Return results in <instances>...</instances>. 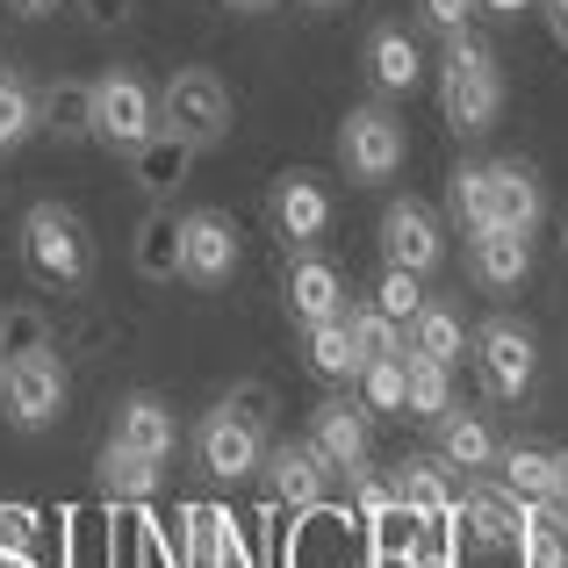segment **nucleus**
<instances>
[{
  "label": "nucleus",
  "mask_w": 568,
  "mask_h": 568,
  "mask_svg": "<svg viewBox=\"0 0 568 568\" xmlns=\"http://www.w3.org/2000/svg\"><path fill=\"white\" fill-rule=\"evenodd\" d=\"M37 555V511L29 504H0V561Z\"/></svg>",
  "instance_id": "obj_37"
},
{
  "label": "nucleus",
  "mask_w": 568,
  "mask_h": 568,
  "mask_svg": "<svg viewBox=\"0 0 568 568\" xmlns=\"http://www.w3.org/2000/svg\"><path fill=\"white\" fill-rule=\"evenodd\" d=\"M237 274V223L223 209H187L181 216V281L223 288Z\"/></svg>",
  "instance_id": "obj_9"
},
{
  "label": "nucleus",
  "mask_w": 568,
  "mask_h": 568,
  "mask_svg": "<svg viewBox=\"0 0 568 568\" xmlns=\"http://www.w3.org/2000/svg\"><path fill=\"white\" fill-rule=\"evenodd\" d=\"M37 123L51 130L58 144H87L94 138V80H58L51 94L37 101Z\"/></svg>",
  "instance_id": "obj_25"
},
{
  "label": "nucleus",
  "mask_w": 568,
  "mask_h": 568,
  "mask_svg": "<svg viewBox=\"0 0 568 568\" xmlns=\"http://www.w3.org/2000/svg\"><path fill=\"white\" fill-rule=\"evenodd\" d=\"M159 130V101L138 72H101L94 80V138L115 144V152H138Z\"/></svg>",
  "instance_id": "obj_7"
},
{
  "label": "nucleus",
  "mask_w": 568,
  "mask_h": 568,
  "mask_svg": "<svg viewBox=\"0 0 568 568\" xmlns=\"http://www.w3.org/2000/svg\"><path fill=\"white\" fill-rule=\"evenodd\" d=\"M375 568H410V561H403V555H375Z\"/></svg>",
  "instance_id": "obj_47"
},
{
  "label": "nucleus",
  "mask_w": 568,
  "mask_h": 568,
  "mask_svg": "<svg viewBox=\"0 0 568 568\" xmlns=\"http://www.w3.org/2000/svg\"><path fill=\"white\" fill-rule=\"evenodd\" d=\"M361 403L375 417H403V353H382L361 367Z\"/></svg>",
  "instance_id": "obj_32"
},
{
  "label": "nucleus",
  "mask_w": 568,
  "mask_h": 568,
  "mask_svg": "<svg viewBox=\"0 0 568 568\" xmlns=\"http://www.w3.org/2000/svg\"><path fill=\"white\" fill-rule=\"evenodd\" d=\"M446 410H454V367H446V361H425V353L403 346V417L439 425Z\"/></svg>",
  "instance_id": "obj_24"
},
{
  "label": "nucleus",
  "mask_w": 568,
  "mask_h": 568,
  "mask_svg": "<svg viewBox=\"0 0 568 568\" xmlns=\"http://www.w3.org/2000/svg\"><path fill=\"white\" fill-rule=\"evenodd\" d=\"M72 375L58 353H29V361H0V410H8L14 432H43L65 417Z\"/></svg>",
  "instance_id": "obj_5"
},
{
  "label": "nucleus",
  "mask_w": 568,
  "mask_h": 568,
  "mask_svg": "<svg viewBox=\"0 0 568 568\" xmlns=\"http://www.w3.org/2000/svg\"><path fill=\"white\" fill-rule=\"evenodd\" d=\"M388 483H396V504H410L425 526H446V511H454V497H460V489H454V468H446L439 454H410L396 475H388Z\"/></svg>",
  "instance_id": "obj_20"
},
{
  "label": "nucleus",
  "mask_w": 568,
  "mask_h": 568,
  "mask_svg": "<svg viewBox=\"0 0 568 568\" xmlns=\"http://www.w3.org/2000/svg\"><path fill=\"white\" fill-rule=\"evenodd\" d=\"M187 173H194V144L173 138V130H152V138L130 152V181L152 194V202H173V194L187 187Z\"/></svg>",
  "instance_id": "obj_17"
},
{
  "label": "nucleus",
  "mask_w": 568,
  "mask_h": 568,
  "mask_svg": "<svg viewBox=\"0 0 568 568\" xmlns=\"http://www.w3.org/2000/svg\"><path fill=\"white\" fill-rule=\"evenodd\" d=\"M403 346L410 353H425V361H446V367H460V353H468V324H460V310H446V303H425L410 324H403Z\"/></svg>",
  "instance_id": "obj_28"
},
{
  "label": "nucleus",
  "mask_w": 568,
  "mask_h": 568,
  "mask_svg": "<svg viewBox=\"0 0 568 568\" xmlns=\"http://www.w3.org/2000/svg\"><path fill=\"white\" fill-rule=\"evenodd\" d=\"M346 332H353V346H361V361H382V353H403V324H396V317H382L375 303H361V310L346 303Z\"/></svg>",
  "instance_id": "obj_33"
},
{
  "label": "nucleus",
  "mask_w": 568,
  "mask_h": 568,
  "mask_svg": "<svg viewBox=\"0 0 568 568\" xmlns=\"http://www.w3.org/2000/svg\"><path fill=\"white\" fill-rule=\"evenodd\" d=\"M532 8L547 14V29H555V43H568V0H532Z\"/></svg>",
  "instance_id": "obj_42"
},
{
  "label": "nucleus",
  "mask_w": 568,
  "mask_h": 568,
  "mask_svg": "<svg viewBox=\"0 0 568 568\" xmlns=\"http://www.w3.org/2000/svg\"><path fill=\"white\" fill-rule=\"evenodd\" d=\"M439 115L454 138H489L504 115V72H497V51L475 43L468 29H454L439 51Z\"/></svg>",
  "instance_id": "obj_1"
},
{
  "label": "nucleus",
  "mask_w": 568,
  "mask_h": 568,
  "mask_svg": "<svg viewBox=\"0 0 568 568\" xmlns=\"http://www.w3.org/2000/svg\"><path fill=\"white\" fill-rule=\"evenodd\" d=\"M310 8H338V0H310Z\"/></svg>",
  "instance_id": "obj_48"
},
{
  "label": "nucleus",
  "mask_w": 568,
  "mask_h": 568,
  "mask_svg": "<svg viewBox=\"0 0 568 568\" xmlns=\"http://www.w3.org/2000/svg\"><path fill=\"white\" fill-rule=\"evenodd\" d=\"M223 403H231L237 417H252V425H266V417H274V382H231Z\"/></svg>",
  "instance_id": "obj_38"
},
{
  "label": "nucleus",
  "mask_w": 568,
  "mask_h": 568,
  "mask_svg": "<svg viewBox=\"0 0 568 568\" xmlns=\"http://www.w3.org/2000/svg\"><path fill=\"white\" fill-rule=\"evenodd\" d=\"M130 266H138L144 281H173L181 274V216H173L166 202L138 216V231H130Z\"/></svg>",
  "instance_id": "obj_22"
},
{
  "label": "nucleus",
  "mask_w": 568,
  "mask_h": 568,
  "mask_svg": "<svg viewBox=\"0 0 568 568\" xmlns=\"http://www.w3.org/2000/svg\"><path fill=\"white\" fill-rule=\"evenodd\" d=\"M274 231H281V245H295V252L324 245V231H332V187H324L317 173H281V187H274Z\"/></svg>",
  "instance_id": "obj_13"
},
{
  "label": "nucleus",
  "mask_w": 568,
  "mask_h": 568,
  "mask_svg": "<svg viewBox=\"0 0 568 568\" xmlns=\"http://www.w3.org/2000/svg\"><path fill=\"white\" fill-rule=\"evenodd\" d=\"M468 353H475V375H483V388L497 403H518L532 388V375H540V346H532V332L511 324V317H489L483 332L468 338Z\"/></svg>",
  "instance_id": "obj_6"
},
{
  "label": "nucleus",
  "mask_w": 568,
  "mask_h": 568,
  "mask_svg": "<svg viewBox=\"0 0 568 568\" xmlns=\"http://www.w3.org/2000/svg\"><path fill=\"white\" fill-rule=\"evenodd\" d=\"M382 260H388V266H403V274H417V281H425L432 266L446 260L439 216H432L425 202H410V194H403V202H388V209H382Z\"/></svg>",
  "instance_id": "obj_10"
},
{
  "label": "nucleus",
  "mask_w": 568,
  "mask_h": 568,
  "mask_svg": "<svg viewBox=\"0 0 568 568\" xmlns=\"http://www.w3.org/2000/svg\"><path fill=\"white\" fill-rule=\"evenodd\" d=\"M460 526H468L475 547H511L518 540V497L504 483H475L468 475V489H460L454 511H446V532H460Z\"/></svg>",
  "instance_id": "obj_15"
},
{
  "label": "nucleus",
  "mask_w": 568,
  "mask_h": 568,
  "mask_svg": "<svg viewBox=\"0 0 568 568\" xmlns=\"http://www.w3.org/2000/svg\"><path fill=\"white\" fill-rule=\"evenodd\" d=\"M94 483H101V504H115V511H138V504H152L159 497V460H144V454H130V446H101V460H94Z\"/></svg>",
  "instance_id": "obj_21"
},
{
  "label": "nucleus",
  "mask_w": 568,
  "mask_h": 568,
  "mask_svg": "<svg viewBox=\"0 0 568 568\" xmlns=\"http://www.w3.org/2000/svg\"><path fill=\"white\" fill-rule=\"evenodd\" d=\"M237 123V101L231 87H223V72L209 65H187L166 80V94H159V130H173V138H187L194 152H209V144H223Z\"/></svg>",
  "instance_id": "obj_3"
},
{
  "label": "nucleus",
  "mask_w": 568,
  "mask_h": 568,
  "mask_svg": "<svg viewBox=\"0 0 568 568\" xmlns=\"http://www.w3.org/2000/svg\"><path fill=\"white\" fill-rule=\"evenodd\" d=\"M0 568H43L37 555H14V561H0Z\"/></svg>",
  "instance_id": "obj_45"
},
{
  "label": "nucleus",
  "mask_w": 568,
  "mask_h": 568,
  "mask_svg": "<svg viewBox=\"0 0 568 568\" xmlns=\"http://www.w3.org/2000/svg\"><path fill=\"white\" fill-rule=\"evenodd\" d=\"M388 504H396V483H388V475H367V468L353 475V511H346L353 526H375Z\"/></svg>",
  "instance_id": "obj_36"
},
{
  "label": "nucleus",
  "mask_w": 568,
  "mask_h": 568,
  "mask_svg": "<svg viewBox=\"0 0 568 568\" xmlns=\"http://www.w3.org/2000/svg\"><path fill=\"white\" fill-rule=\"evenodd\" d=\"M29 353H51V317L37 303L0 310V361H29Z\"/></svg>",
  "instance_id": "obj_31"
},
{
  "label": "nucleus",
  "mask_w": 568,
  "mask_h": 568,
  "mask_svg": "<svg viewBox=\"0 0 568 568\" xmlns=\"http://www.w3.org/2000/svg\"><path fill=\"white\" fill-rule=\"evenodd\" d=\"M310 446H317V460L332 475H361L367 468V446H375V432H367V410H353L346 396H324L317 410H310Z\"/></svg>",
  "instance_id": "obj_11"
},
{
  "label": "nucleus",
  "mask_w": 568,
  "mask_h": 568,
  "mask_svg": "<svg viewBox=\"0 0 568 568\" xmlns=\"http://www.w3.org/2000/svg\"><path fill=\"white\" fill-rule=\"evenodd\" d=\"M483 8V0H417V14H425L439 37H454V29H468V14Z\"/></svg>",
  "instance_id": "obj_39"
},
{
  "label": "nucleus",
  "mask_w": 568,
  "mask_h": 568,
  "mask_svg": "<svg viewBox=\"0 0 568 568\" xmlns=\"http://www.w3.org/2000/svg\"><path fill=\"white\" fill-rule=\"evenodd\" d=\"M303 361H310V375L317 382H361V346H353V332H346V317H332V324H303Z\"/></svg>",
  "instance_id": "obj_27"
},
{
  "label": "nucleus",
  "mask_w": 568,
  "mask_h": 568,
  "mask_svg": "<svg viewBox=\"0 0 568 568\" xmlns=\"http://www.w3.org/2000/svg\"><path fill=\"white\" fill-rule=\"evenodd\" d=\"M483 8H489V14H504V22H518V14H526L532 0H483Z\"/></svg>",
  "instance_id": "obj_43"
},
{
  "label": "nucleus",
  "mask_w": 568,
  "mask_h": 568,
  "mask_svg": "<svg viewBox=\"0 0 568 568\" xmlns=\"http://www.w3.org/2000/svg\"><path fill=\"white\" fill-rule=\"evenodd\" d=\"M281 295H288V317L295 324H332V317H346V274H338L317 245L288 260V288H281Z\"/></svg>",
  "instance_id": "obj_14"
},
{
  "label": "nucleus",
  "mask_w": 568,
  "mask_h": 568,
  "mask_svg": "<svg viewBox=\"0 0 568 568\" xmlns=\"http://www.w3.org/2000/svg\"><path fill=\"white\" fill-rule=\"evenodd\" d=\"M266 489H274V504L288 518H303V511H317L324 504V489H332V468L317 460V446L310 439H288V446H266Z\"/></svg>",
  "instance_id": "obj_12"
},
{
  "label": "nucleus",
  "mask_w": 568,
  "mask_h": 568,
  "mask_svg": "<svg viewBox=\"0 0 568 568\" xmlns=\"http://www.w3.org/2000/svg\"><path fill=\"white\" fill-rule=\"evenodd\" d=\"M22 266L43 281V288H80L94 274V237H87L80 209L65 202H37L22 216Z\"/></svg>",
  "instance_id": "obj_2"
},
{
  "label": "nucleus",
  "mask_w": 568,
  "mask_h": 568,
  "mask_svg": "<svg viewBox=\"0 0 568 568\" xmlns=\"http://www.w3.org/2000/svg\"><path fill=\"white\" fill-rule=\"evenodd\" d=\"M547 511H555L561 526H568V454L555 460V489H547Z\"/></svg>",
  "instance_id": "obj_41"
},
{
  "label": "nucleus",
  "mask_w": 568,
  "mask_h": 568,
  "mask_svg": "<svg viewBox=\"0 0 568 568\" xmlns=\"http://www.w3.org/2000/svg\"><path fill=\"white\" fill-rule=\"evenodd\" d=\"M130 14H138V0H80V22L94 29V37H109V29H123Z\"/></svg>",
  "instance_id": "obj_40"
},
{
  "label": "nucleus",
  "mask_w": 568,
  "mask_h": 568,
  "mask_svg": "<svg viewBox=\"0 0 568 568\" xmlns=\"http://www.w3.org/2000/svg\"><path fill=\"white\" fill-rule=\"evenodd\" d=\"M367 80H375V94H410L425 80V58H417V43L403 29H375L367 37Z\"/></svg>",
  "instance_id": "obj_26"
},
{
  "label": "nucleus",
  "mask_w": 568,
  "mask_h": 568,
  "mask_svg": "<svg viewBox=\"0 0 568 568\" xmlns=\"http://www.w3.org/2000/svg\"><path fill=\"white\" fill-rule=\"evenodd\" d=\"M173 432H181V425H173V403L152 396V388H130V396L115 403V432H109V439L130 446V454H144V460H166Z\"/></svg>",
  "instance_id": "obj_16"
},
{
  "label": "nucleus",
  "mask_w": 568,
  "mask_h": 568,
  "mask_svg": "<svg viewBox=\"0 0 568 568\" xmlns=\"http://www.w3.org/2000/svg\"><path fill=\"white\" fill-rule=\"evenodd\" d=\"M194 454H202V468L216 475V483H245V475H260V460H266V425H252V417H237L231 403H216V410L194 425Z\"/></svg>",
  "instance_id": "obj_8"
},
{
  "label": "nucleus",
  "mask_w": 568,
  "mask_h": 568,
  "mask_svg": "<svg viewBox=\"0 0 568 568\" xmlns=\"http://www.w3.org/2000/svg\"><path fill=\"white\" fill-rule=\"evenodd\" d=\"M231 8H245V14H260V8H274V0H231Z\"/></svg>",
  "instance_id": "obj_46"
},
{
  "label": "nucleus",
  "mask_w": 568,
  "mask_h": 568,
  "mask_svg": "<svg viewBox=\"0 0 568 568\" xmlns=\"http://www.w3.org/2000/svg\"><path fill=\"white\" fill-rule=\"evenodd\" d=\"M403 159H410V138H403L396 109H382V101L346 109V123H338V166H346L353 181L375 187V181H388V173H403Z\"/></svg>",
  "instance_id": "obj_4"
},
{
  "label": "nucleus",
  "mask_w": 568,
  "mask_h": 568,
  "mask_svg": "<svg viewBox=\"0 0 568 568\" xmlns=\"http://www.w3.org/2000/svg\"><path fill=\"white\" fill-rule=\"evenodd\" d=\"M540 216H547L540 173L518 166V159H497V166H489V223H504V231H540Z\"/></svg>",
  "instance_id": "obj_18"
},
{
  "label": "nucleus",
  "mask_w": 568,
  "mask_h": 568,
  "mask_svg": "<svg viewBox=\"0 0 568 568\" xmlns=\"http://www.w3.org/2000/svg\"><path fill=\"white\" fill-rule=\"evenodd\" d=\"M375 310H382V317H396V324H410L417 310H425V288H417V274L388 266V274H382V288H375Z\"/></svg>",
  "instance_id": "obj_35"
},
{
  "label": "nucleus",
  "mask_w": 568,
  "mask_h": 568,
  "mask_svg": "<svg viewBox=\"0 0 568 568\" xmlns=\"http://www.w3.org/2000/svg\"><path fill=\"white\" fill-rule=\"evenodd\" d=\"M497 454H504L497 432H489L475 410H446V417H439V460H446V468L489 475V468H497Z\"/></svg>",
  "instance_id": "obj_23"
},
{
  "label": "nucleus",
  "mask_w": 568,
  "mask_h": 568,
  "mask_svg": "<svg viewBox=\"0 0 568 568\" xmlns=\"http://www.w3.org/2000/svg\"><path fill=\"white\" fill-rule=\"evenodd\" d=\"M468 274L483 281V288H518V281L532 274V231H504V223L475 231V245H468Z\"/></svg>",
  "instance_id": "obj_19"
},
{
  "label": "nucleus",
  "mask_w": 568,
  "mask_h": 568,
  "mask_svg": "<svg viewBox=\"0 0 568 568\" xmlns=\"http://www.w3.org/2000/svg\"><path fill=\"white\" fill-rule=\"evenodd\" d=\"M29 130H37V94H29L22 80H8V72H0V152H14Z\"/></svg>",
  "instance_id": "obj_34"
},
{
  "label": "nucleus",
  "mask_w": 568,
  "mask_h": 568,
  "mask_svg": "<svg viewBox=\"0 0 568 568\" xmlns=\"http://www.w3.org/2000/svg\"><path fill=\"white\" fill-rule=\"evenodd\" d=\"M14 8H22V14H51L58 0H14Z\"/></svg>",
  "instance_id": "obj_44"
},
{
  "label": "nucleus",
  "mask_w": 568,
  "mask_h": 568,
  "mask_svg": "<svg viewBox=\"0 0 568 568\" xmlns=\"http://www.w3.org/2000/svg\"><path fill=\"white\" fill-rule=\"evenodd\" d=\"M446 216L460 223V231H489V166H454L446 173Z\"/></svg>",
  "instance_id": "obj_30"
},
{
  "label": "nucleus",
  "mask_w": 568,
  "mask_h": 568,
  "mask_svg": "<svg viewBox=\"0 0 568 568\" xmlns=\"http://www.w3.org/2000/svg\"><path fill=\"white\" fill-rule=\"evenodd\" d=\"M555 446H540V439H511L497 454V483L511 489V497H547L555 489Z\"/></svg>",
  "instance_id": "obj_29"
}]
</instances>
